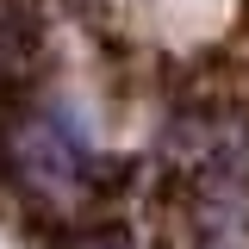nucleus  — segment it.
<instances>
[{
	"label": "nucleus",
	"instance_id": "obj_2",
	"mask_svg": "<svg viewBox=\"0 0 249 249\" xmlns=\"http://www.w3.org/2000/svg\"><path fill=\"white\" fill-rule=\"evenodd\" d=\"M37 62V25L25 0H0V93H13Z\"/></svg>",
	"mask_w": 249,
	"mask_h": 249
},
{
	"label": "nucleus",
	"instance_id": "obj_3",
	"mask_svg": "<svg viewBox=\"0 0 249 249\" xmlns=\"http://www.w3.org/2000/svg\"><path fill=\"white\" fill-rule=\"evenodd\" d=\"M69 249H137V243H131V231H124V224H93V231H81Z\"/></svg>",
	"mask_w": 249,
	"mask_h": 249
},
{
	"label": "nucleus",
	"instance_id": "obj_1",
	"mask_svg": "<svg viewBox=\"0 0 249 249\" xmlns=\"http://www.w3.org/2000/svg\"><path fill=\"white\" fill-rule=\"evenodd\" d=\"M6 168H13V181L25 187L37 206H75L88 193L93 156L75 137V124H62L56 112L25 106L19 119L6 124Z\"/></svg>",
	"mask_w": 249,
	"mask_h": 249
},
{
	"label": "nucleus",
	"instance_id": "obj_4",
	"mask_svg": "<svg viewBox=\"0 0 249 249\" xmlns=\"http://www.w3.org/2000/svg\"><path fill=\"white\" fill-rule=\"evenodd\" d=\"M206 249H231V243H206Z\"/></svg>",
	"mask_w": 249,
	"mask_h": 249
}]
</instances>
